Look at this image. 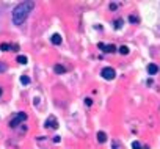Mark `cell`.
I'll list each match as a JSON object with an SVG mask.
<instances>
[{
	"label": "cell",
	"instance_id": "obj_1",
	"mask_svg": "<svg viewBox=\"0 0 160 149\" xmlns=\"http://www.w3.org/2000/svg\"><path fill=\"white\" fill-rule=\"evenodd\" d=\"M35 8V3L33 2H22V3H19L17 7L13 10V22L16 24V25H21V24L25 22V19L28 17V14H30V11Z\"/></svg>",
	"mask_w": 160,
	"mask_h": 149
},
{
	"label": "cell",
	"instance_id": "obj_2",
	"mask_svg": "<svg viewBox=\"0 0 160 149\" xmlns=\"http://www.w3.org/2000/svg\"><path fill=\"white\" fill-rule=\"evenodd\" d=\"M100 74H102V77L105 80H113L116 77V72H115V69H113V68H104Z\"/></svg>",
	"mask_w": 160,
	"mask_h": 149
},
{
	"label": "cell",
	"instance_id": "obj_3",
	"mask_svg": "<svg viewBox=\"0 0 160 149\" xmlns=\"http://www.w3.org/2000/svg\"><path fill=\"white\" fill-rule=\"evenodd\" d=\"M25 119H27V115H25V113H17L14 119L9 123V127H13V129H14V127H17V124H21L22 121H25Z\"/></svg>",
	"mask_w": 160,
	"mask_h": 149
},
{
	"label": "cell",
	"instance_id": "obj_4",
	"mask_svg": "<svg viewBox=\"0 0 160 149\" xmlns=\"http://www.w3.org/2000/svg\"><path fill=\"white\" fill-rule=\"evenodd\" d=\"M99 49H102V52H105V54H113L116 50L113 44H104V42H99Z\"/></svg>",
	"mask_w": 160,
	"mask_h": 149
},
{
	"label": "cell",
	"instance_id": "obj_5",
	"mask_svg": "<svg viewBox=\"0 0 160 149\" xmlns=\"http://www.w3.org/2000/svg\"><path fill=\"white\" fill-rule=\"evenodd\" d=\"M46 127H50V129H56L58 124H56V119L53 116H49V119L46 121Z\"/></svg>",
	"mask_w": 160,
	"mask_h": 149
},
{
	"label": "cell",
	"instance_id": "obj_6",
	"mask_svg": "<svg viewBox=\"0 0 160 149\" xmlns=\"http://www.w3.org/2000/svg\"><path fill=\"white\" fill-rule=\"evenodd\" d=\"M157 72H159V66H157V64H154V63L147 64V74L154 75V74H157Z\"/></svg>",
	"mask_w": 160,
	"mask_h": 149
},
{
	"label": "cell",
	"instance_id": "obj_7",
	"mask_svg": "<svg viewBox=\"0 0 160 149\" xmlns=\"http://www.w3.org/2000/svg\"><path fill=\"white\" fill-rule=\"evenodd\" d=\"M50 41H52V44H55V46H60L61 44V36L58 35V33H55V35H52V38H50Z\"/></svg>",
	"mask_w": 160,
	"mask_h": 149
},
{
	"label": "cell",
	"instance_id": "obj_8",
	"mask_svg": "<svg viewBox=\"0 0 160 149\" xmlns=\"http://www.w3.org/2000/svg\"><path fill=\"white\" fill-rule=\"evenodd\" d=\"M53 71H55V74H64L66 68L61 66V64H55V66H53Z\"/></svg>",
	"mask_w": 160,
	"mask_h": 149
},
{
	"label": "cell",
	"instance_id": "obj_9",
	"mask_svg": "<svg viewBox=\"0 0 160 149\" xmlns=\"http://www.w3.org/2000/svg\"><path fill=\"white\" fill-rule=\"evenodd\" d=\"M97 141H99V143H105L107 141L105 132H97Z\"/></svg>",
	"mask_w": 160,
	"mask_h": 149
},
{
	"label": "cell",
	"instance_id": "obj_10",
	"mask_svg": "<svg viewBox=\"0 0 160 149\" xmlns=\"http://www.w3.org/2000/svg\"><path fill=\"white\" fill-rule=\"evenodd\" d=\"M0 49H2L3 52H8V50H13V46L6 44V42H2V44H0Z\"/></svg>",
	"mask_w": 160,
	"mask_h": 149
},
{
	"label": "cell",
	"instance_id": "obj_11",
	"mask_svg": "<svg viewBox=\"0 0 160 149\" xmlns=\"http://www.w3.org/2000/svg\"><path fill=\"white\" fill-rule=\"evenodd\" d=\"M27 57H25V55H19V57H17V63L19 64H27Z\"/></svg>",
	"mask_w": 160,
	"mask_h": 149
},
{
	"label": "cell",
	"instance_id": "obj_12",
	"mask_svg": "<svg viewBox=\"0 0 160 149\" xmlns=\"http://www.w3.org/2000/svg\"><path fill=\"white\" fill-rule=\"evenodd\" d=\"M119 54H121V55H127L129 54V47H127V46H121V47H119Z\"/></svg>",
	"mask_w": 160,
	"mask_h": 149
},
{
	"label": "cell",
	"instance_id": "obj_13",
	"mask_svg": "<svg viewBox=\"0 0 160 149\" xmlns=\"http://www.w3.org/2000/svg\"><path fill=\"white\" fill-rule=\"evenodd\" d=\"M21 83H22V85H28V83H30V77H28V75H22L21 77Z\"/></svg>",
	"mask_w": 160,
	"mask_h": 149
},
{
	"label": "cell",
	"instance_id": "obj_14",
	"mask_svg": "<svg viewBox=\"0 0 160 149\" xmlns=\"http://www.w3.org/2000/svg\"><path fill=\"white\" fill-rule=\"evenodd\" d=\"M122 24H124V21H122V19H116L115 21V28H121Z\"/></svg>",
	"mask_w": 160,
	"mask_h": 149
},
{
	"label": "cell",
	"instance_id": "obj_15",
	"mask_svg": "<svg viewBox=\"0 0 160 149\" xmlns=\"http://www.w3.org/2000/svg\"><path fill=\"white\" fill-rule=\"evenodd\" d=\"M132 149H141V144L138 141H133L132 143Z\"/></svg>",
	"mask_w": 160,
	"mask_h": 149
},
{
	"label": "cell",
	"instance_id": "obj_16",
	"mask_svg": "<svg viewBox=\"0 0 160 149\" xmlns=\"http://www.w3.org/2000/svg\"><path fill=\"white\" fill-rule=\"evenodd\" d=\"M129 21H130L132 24H137V22H138V17H135V16H129Z\"/></svg>",
	"mask_w": 160,
	"mask_h": 149
},
{
	"label": "cell",
	"instance_id": "obj_17",
	"mask_svg": "<svg viewBox=\"0 0 160 149\" xmlns=\"http://www.w3.org/2000/svg\"><path fill=\"white\" fill-rule=\"evenodd\" d=\"M85 104H86L88 107H90V105H93V101H91L90 97H86V99H85Z\"/></svg>",
	"mask_w": 160,
	"mask_h": 149
},
{
	"label": "cell",
	"instance_id": "obj_18",
	"mask_svg": "<svg viewBox=\"0 0 160 149\" xmlns=\"http://www.w3.org/2000/svg\"><path fill=\"white\" fill-rule=\"evenodd\" d=\"M116 8H118V5H116V3H110V10H112V11H115Z\"/></svg>",
	"mask_w": 160,
	"mask_h": 149
},
{
	"label": "cell",
	"instance_id": "obj_19",
	"mask_svg": "<svg viewBox=\"0 0 160 149\" xmlns=\"http://www.w3.org/2000/svg\"><path fill=\"white\" fill-rule=\"evenodd\" d=\"M53 143H60V136H55V138H53Z\"/></svg>",
	"mask_w": 160,
	"mask_h": 149
},
{
	"label": "cell",
	"instance_id": "obj_20",
	"mask_svg": "<svg viewBox=\"0 0 160 149\" xmlns=\"http://www.w3.org/2000/svg\"><path fill=\"white\" fill-rule=\"evenodd\" d=\"M5 69V66H3V64H0V71H3Z\"/></svg>",
	"mask_w": 160,
	"mask_h": 149
},
{
	"label": "cell",
	"instance_id": "obj_21",
	"mask_svg": "<svg viewBox=\"0 0 160 149\" xmlns=\"http://www.w3.org/2000/svg\"><path fill=\"white\" fill-rule=\"evenodd\" d=\"M0 94H2V89H0Z\"/></svg>",
	"mask_w": 160,
	"mask_h": 149
}]
</instances>
